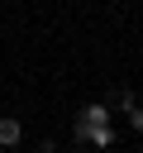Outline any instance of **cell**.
Segmentation results:
<instances>
[{
	"label": "cell",
	"instance_id": "277c9868",
	"mask_svg": "<svg viewBox=\"0 0 143 153\" xmlns=\"http://www.w3.org/2000/svg\"><path fill=\"white\" fill-rule=\"evenodd\" d=\"M110 143H114V124H100V129L91 134V148L100 153V148H110Z\"/></svg>",
	"mask_w": 143,
	"mask_h": 153
},
{
	"label": "cell",
	"instance_id": "5b68a950",
	"mask_svg": "<svg viewBox=\"0 0 143 153\" xmlns=\"http://www.w3.org/2000/svg\"><path fill=\"white\" fill-rule=\"evenodd\" d=\"M129 129H133V134H143V105H138V110L129 115Z\"/></svg>",
	"mask_w": 143,
	"mask_h": 153
},
{
	"label": "cell",
	"instance_id": "8992f818",
	"mask_svg": "<svg viewBox=\"0 0 143 153\" xmlns=\"http://www.w3.org/2000/svg\"><path fill=\"white\" fill-rule=\"evenodd\" d=\"M76 153H86V148H76Z\"/></svg>",
	"mask_w": 143,
	"mask_h": 153
},
{
	"label": "cell",
	"instance_id": "6da1fadb",
	"mask_svg": "<svg viewBox=\"0 0 143 153\" xmlns=\"http://www.w3.org/2000/svg\"><path fill=\"white\" fill-rule=\"evenodd\" d=\"M114 120V110H110V100H91L76 120H72V134H76V143H91V134L100 129V124H110Z\"/></svg>",
	"mask_w": 143,
	"mask_h": 153
},
{
	"label": "cell",
	"instance_id": "7a4b0ae2",
	"mask_svg": "<svg viewBox=\"0 0 143 153\" xmlns=\"http://www.w3.org/2000/svg\"><path fill=\"white\" fill-rule=\"evenodd\" d=\"M110 110H114V115H124V120H129V115H133V110H138V96H133V91H129V86H124V91H114V96H110Z\"/></svg>",
	"mask_w": 143,
	"mask_h": 153
},
{
	"label": "cell",
	"instance_id": "3957f363",
	"mask_svg": "<svg viewBox=\"0 0 143 153\" xmlns=\"http://www.w3.org/2000/svg\"><path fill=\"white\" fill-rule=\"evenodd\" d=\"M19 139H24V124L10 120V115H0V148H14Z\"/></svg>",
	"mask_w": 143,
	"mask_h": 153
}]
</instances>
